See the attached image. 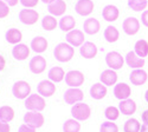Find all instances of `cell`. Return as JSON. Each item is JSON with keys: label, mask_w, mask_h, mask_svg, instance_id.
I'll use <instances>...</instances> for the list:
<instances>
[{"label": "cell", "mask_w": 148, "mask_h": 132, "mask_svg": "<svg viewBox=\"0 0 148 132\" xmlns=\"http://www.w3.org/2000/svg\"><path fill=\"white\" fill-rule=\"evenodd\" d=\"M46 102L44 99L43 95L38 94H31L29 98H26L25 102V107L29 111H36V112H40L45 109Z\"/></svg>", "instance_id": "cell-2"}, {"label": "cell", "mask_w": 148, "mask_h": 132, "mask_svg": "<svg viewBox=\"0 0 148 132\" xmlns=\"http://www.w3.org/2000/svg\"><path fill=\"white\" fill-rule=\"evenodd\" d=\"M147 78H148V76L146 73V71H143L141 68L134 70L130 73V77H129L132 84H134V85H138V86L143 85V84L147 81Z\"/></svg>", "instance_id": "cell-19"}, {"label": "cell", "mask_w": 148, "mask_h": 132, "mask_svg": "<svg viewBox=\"0 0 148 132\" xmlns=\"http://www.w3.org/2000/svg\"><path fill=\"white\" fill-rule=\"evenodd\" d=\"M5 66H6V59H5L1 54H0V72L4 71Z\"/></svg>", "instance_id": "cell-44"}, {"label": "cell", "mask_w": 148, "mask_h": 132, "mask_svg": "<svg viewBox=\"0 0 148 132\" xmlns=\"http://www.w3.org/2000/svg\"><path fill=\"white\" fill-rule=\"evenodd\" d=\"M31 49L25 44H17L13 50H12V56H13L17 60H25L30 56Z\"/></svg>", "instance_id": "cell-16"}, {"label": "cell", "mask_w": 148, "mask_h": 132, "mask_svg": "<svg viewBox=\"0 0 148 132\" xmlns=\"http://www.w3.org/2000/svg\"><path fill=\"white\" fill-rule=\"evenodd\" d=\"M46 65H47L46 59L43 56H36L30 62V70L34 74H40L45 71Z\"/></svg>", "instance_id": "cell-10"}, {"label": "cell", "mask_w": 148, "mask_h": 132, "mask_svg": "<svg viewBox=\"0 0 148 132\" xmlns=\"http://www.w3.org/2000/svg\"><path fill=\"white\" fill-rule=\"evenodd\" d=\"M125 132H140L141 130V124L138 119L132 118L125 123V127H123Z\"/></svg>", "instance_id": "cell-33"}, {"label": "cell", "mask_w": 148, "mask_h": 132, "mask_svg": "<svg viewBox=\"0 0 148 132\" xmlns=\"http://www.w3.org/2000/svg\"><path fill=\"white\" fill-rule=\"evenodd\" d=\"M145 99H146V102L148 103V90H147L146 93H145Z\"/></svg>", "instance_id": "cell-49"}, {"label": "cell", "mask_w": 148, "mask_h": 132, "mask_svg": "<svg viewBox=\"0 0 148 132\" xmlns=\"http://www.w3.org/2000/svg\"><path fill=\"white\" fill-rule=\"evenodd\" d=\"M142 120H143V123L148 124V110H146V111L142 113Z\"/></svg>", "instance_id": "cell-46"}, {"label": "cell", "mask_w": 148, "mask_h": 132, "mask_svg": "<svg viewBox=\"0 0 148 132\" xmlns=\"http://www.w3.org/2000/svg\"><path fill=\"white\" fill-rule=\"evenodd\" d=\"M83 28H84V32L87 34H96L98 31H100L101 26H100V21L95 18H89L84 21L83 24Z\"/></svg>", "instance_id": "cell-23"}, {"label": "cell", "mask_w": 148, "mask_h": 132, "mask_svg": "<svg viewBox=\"0 0 148 132\" xmlns=\"http://www.w3.org/2000/svg\"><path fill=\"white\" fill-rule=\"evenodd\" d=\"M47 40L44 37H36L31 41V49L37 53H43L47 49Z\"/></svg>", "instance_id": "cell-26"}, {"label": "cell", "mask_w": 148, "mask_h": 132, "mask_svg": "<svg viewBox=\"0 0 148 132\" xmlns=\"http://www.w3.org/2000/svg\"><path fill=\"white\" fill-rule=\"evenodd\" d=\"M135 53L143 59L145 57H148V43L143 39L138 40L135 44Z\"/></svg>", "instance_id": "cell-32"}, {"label": "cell", "mask_w": 148, "mask_h": 132, "mask_svg": "<svg viewBox=\"0 0 148 132\" xmlns=\"http://www.w3.org/2000/svg\"><path fill=\"white\" fill-rule=\"evenodd\" d=\"M71 114L73 119H76V120H87L91 114V109L88 104L78 103L72 106Z\"/></svg>", "instance_id": "cell-3"}, {"label": "cell", "mask_w": 148, "mask_h": 132, "mask_svg": "<svg viewBox=\"0 0 148 132\" xmlns=\"http://www.w3.org/2000/svg\"><path fill=\"white\" fill-rule=\"evenodd\" d=\"M106 63L110 67V70L116 71V70L122 68L123 63H125V59H123V57L119 52L113 51V52H109L106 56Z\"/></svg>", "instance_id": "cell-8"}, {"label": "cell", "mask_w": 148, "mask_h": 132, "mask_svg": "<svg viewBox=\"0 0 148 132\" xmlns=\"http://www.w3.org/2000/svg\"><path fill=\"white\" fill-rule=\"evenodd\" d=\"M10 14V6L4 1L0 0V19H5Z\"/></svg>", "instance_id": "cell-39"}, {"label": "cell", "mask_w": 148, "mask_h": 132, "mask_svg": "<svg viewBox=\"0 0 148 132\" xmlns=\"http://www.w3.org/2000/svg\"><path fill=\"white\" fill-rule=\"evenodd\" d=\"M55 58L60 63H68L75 56V49L68 43H59L53 51Z\"/></svg>", "instance_id": "cell-1"}, {"label": "cell", "mask_w": 148, "mask_h": 132, "mask_svg": "<svg viewBox=\"0 0 148 132\" xmlns=\"http://www.w3.org/2000/svg\"><path fill=\"white\" fill-rule=\"evenodd\" d=\"M94 1L92 0H78L77 4H76V12L79 14V16H89L94 11Z\"/></svg>", "instance_id": "cell-13"}, {"label": "cell", "mask_w": 148, "mask_h": 132, "mask_svg": "<svg viewBox=\"0 0 148 132\" xmlns=\"http://www.w3.org/2000/svg\"><path fill=\"white\" fill-rule=\"evenodd\" d=\"M66 11V4L64 0H55L51 4H49V12L51 13V16L59 17L63 16Z\"/></svg>", "instance_id": "cell-17"}, {"label": "cell", "mask_w": 148, "mask_h": 132, "mask_svg": "<svg viewBox=\"0 0 148 132\" xmlns=\"http://www.w3.org/2000/svg\"><path fill=\"white\" fill-rule=\"evenodd\" d=\"M19 19L20 21L24 24V25H34L37 24L39 19V13L37 12L36 9H31V8H25V9H21L20 13H19Z\"/></svg>", "instance_id": "cell-7"}, {"label": "cell", "mask_w": 148, "mask_h": 132, "mask_svg": "<svg viewBox=\"0 0 148 132\" xmlns=\"http://www.w3.org/2000/svg\"><path fill=\"white\" fill-rule=\"evenodd\" d=\"M104 38L108 43H116L120 38V32L115 26H108L104 30Z\"/></svg>", "instance_id": "cell-31"}, {"label": "cell", "mask_w": 148, "mask_h": 132, "mask_svg": "<svg viewBox=\"0 0 148 132\" xmlns=\"http://www.w3.org/2000/svg\"><path fill=\"white\" fill-rule=\"evenodd\" d=\"M119 109L121 111V113L126 114V116H130L134 114L135 111H136V104H135L134 100L132 99H126V100H121Z\"/></svg>", "instance_id": "cell-25"}, {"label": "cell", "mask_w": 148, "mask_h": 132, "mask_svg": "<svg viewBox=\"0 0 148 132\" xmlns=\"http://www.w3.org/2000/svg\"><path fill=\"white\" fill-rule=\"evenodd\" d=\"M59 26H60V30L63 32H70V31H72L73 28H75L76 20L71 16H65V17H63L60 19Z\"/></svg>", "instance_id": "cell-29"}, {"label": "cell", "mask_w": 148, "mask_h": 132, "mask_svg": "<svg viewBox=\"0 0 148 132\" xmlns=\"http://www.w3.org/2000/svg\"><path fill=\"white\" fill-rule=\"evenodd\" d=\"M24 122H25V124H27L34 129H38V127H42L44 125L45 118L40 112L29 111L25 116H24Z\"/></svg>", "instance_id": "cell-6"}, {"label": "cell", "mask_w": 148, "mask_h": 132, "mask_svg": "<svg viewBox=\"0 0 148 132\" xmlns=\"http://www.w3.org/2000/svg\"><path fill=\"white\" fill-rule=\"evenodd\" d=\"M84 33L81 30H72L66 33V41L71 46L79 47L84 44Z\"/></svg>", "instance_id": "cell-11"}, {"label": "cell", "mask_w": 148, "mask_h": 132, "mask_svg": "<svg viewBox=\"0 0 148 132\" xmlns=\"http://www.w3.org/2000/svg\"><path fill=\"white\" fill-rule=\"evenodd\" d=\"M148 5L147 0H128V6L134 11H143Z\"/></svg>", "instance_id": "cell-37"}, {"label": "cell", "mask_w": 148, "mask_h": 132, "mask_svg": "<svg viewBox=\"0 0 148 132\" xmlns=\"http://www.w3.org/2000/svg\"><path fill=\"white\" fill-rule=\"evenodd\" d=\"M141 20H142V24L148 27V11H145L143 13H142V17H141Z\"/></svg>", "instance_id": "cell-43"}, {"label": "cell", "mask_w": 148, "mask_h": 132, "mask_svg": "<svg viewBox=\"0 0 148 132\" xmlns=\"http://www.w3.org/2000/svg\"><path fill=\"white\" fill-rule=\"evenodd\" d=\"M64 78H65V72L59 66H55L49 71V79L53 83H60Z\"/></svg>", "instance_id": "cell-28"}, {"label": "cell", "mask_w": 148, "mask_h": 132, "mask_svg": "<svg viewBox=\"0 0 148 132\" xmlns=\"http://www.w3.org/2000/svg\"><path fill=\"white\" fill-rule=\"evenodd\" d=\"M81 54L83 58H87V59H91L94 57H96L97 54V46L94 43L87 41L84 43L81 46Z\"/></svg>", "instance_id": "cell-24"}, {"label": "cell", "mask_w": 148, "mask_h": 132, "mask_svg": "<svg viewBox=\"0 0 148 132\" xmlns=\"http://www.w3.org/2000/svg\"><path fill=\"white\" fill-rule=\"evenodd\" d=\"M4 1H5L8 6H16V5L20 1V0H4Z\"/></svg>", "instance_id": "cell-45"}, {"label": "cell", "mask_w": 148, "mask_h": 132, "mask_svg": "<svg viewBox=\"0 0 148 132\" xmlns=\"http://www.w3.org/2000/svg\"><path fill=\"white\" fill-rule=\"evenodd\" d=\"M114 94L117 99L126 100V99H129V97H130L132 89L126 83H120V84H116L114 87Z\"/></svg>", "instance_id": "cell-15"}, {"label": "cell", "mask_w": 148, "mask_h": 132, "mask_svg": "<svg viewBox=\"0 0 148 132\" xmlns=\"http://www.w3.org/2000/svg\"><path fill=\"white\" fill-rule=\"evenodd\" d=\"M84 97V93L82 90L77 89V87H70L68 91H65L64 94V100L66 104H71V105H75L76 103L82 102Z\"/></svg>", "instance_id": "cell-9"}, {"label": "cell", "mask_w": 148, "mask_h": 132, "mask_svg": "<svg viewBox=\"0 0 148 132\" xmlns=\"http://www.w3.org/2000/svg\"><path fill=\"white\" fill-rule=\"evenodd\" d=\"M56 92V85L55 83L51 80H43L39 83L38 85V93L40 95H43L44 98H49L51 97L52 94H55Z\"/></svg>", "instance_id": "cell-12"}, {"label": "cell", "mask_w": 148, "mask_h": 132, "mask_svg": "<svg viewBox=\"0 0 148 132\" xmlns=\"http://www.w3.org/2000/svg\"><path fill=\"white\" fill-rule=\"evenodd\" d=\"M42 1H43L44 4H51L52 1H55V0H42Z\"/></svg>", "instance_id": "cell-48"}, {"label": "cell", "mask_w": 148, "mask_h": 132, "mask_svg": "<svg viewBox=\"0 0 148 132\" xmlns=\"http://www.w3.org/2000/svg\"><path fill=\"white\" fill-rule=\"evenodd\" d=\"M139 30H140V22L136 18L130 17L125 19V21H123V31H125L126 34L134 35L139 32Z\"/></svg>", "instance_id": "cell-14"}, {"label": "cell", "mask_w": 148, "mask_h": 132, "mask_svg": "<svg viewBox=\"0 0 148 132\" xmlns=\"http://www.w3.org/2000/svg\"><path fill=\"white\" fill-rule=\"evenodd\" d=\"M11 131V126L5 123V122H0V132H10Z\"/></svg>", "instance_id": "cell-42"}, {"label": "cell", "mask_w": 148, "mask_h": 132, "mask_svg": "<svg viewBox=\"0 0 148 132\" xmlns=\"http://www.w3.org/2000/svg\"><path fill=\"white\" fill-rule=\"evenodd\" d=\"M119 16H120V11L114 5H107L102 11V17L107 21H115L119 19Z\"/></svg>", "instance_id": "cell-21"}, {"label": "cell", "mask_w": 148, "mask_h": 132, "mask_svg": "<svg viewBox=\"0 0 148 132\" xmlns=\"http://www.w3.org/2000/svg\"><path fill=\"white\" fill-rule=\"evenodd\" d=\"M107 87H106V85L104 84H102V83H96V84H94V85L91 86V89H90V94H91V97L94 98V99H96V100H101V99H103L106 95H107Z\"/></svg>", "instance_id": "cell-20"}, {"label": "cell", "mask_w": 148, "mask_h": 132, "mask_svg": "<svg viewBox=\"0 0 148 132\" xmlns=\"http://www.w3.org/2000/svg\"><path fill=\"white\" fill-rule=\"evenodd\" d=\"M58 25V22L56 20V18L53 16H45L43 18V21H42V26L44 30L46 31H52L57 27Z\"/></svg>", "instance_id": "cell-34"}, {"label": "cell", "mask_w": 148, "mask_h": 132, "mask_svg": "<svg viewBox=\"0 0 148 132\" xmlns=\"http://www.w3.org/2000/svg\"><path fill=\"white\" fill-rule=\"evenodd\" d=\"M120 113H121L120 109H117V107H115V106H109V107H107L106 112H104L106 118L109 119L110 122H114V120H116V119H119Z\"/></svg>", "instance_id": "cell-36"}, {"label": "cell", "mask_w": 148, "mask_h": 132, "mask_svg": "<svg viewBox=\"0 0 148 132\" xmlns=\"http://www.w3.org/2000/svg\"><path fill=\"white\" fill-rule=\"evenodd\" d=\"M18 132H36V129L27 124H23V125H20Z\"/></svg>", "instance_id": "cell-41"}, {"label": "cell", "mask_w": 148, "mask_h": 132, "mask_svg": "<svg viewBox=\"0 0 148 132\" xmlns=\"http://www.w3.org/2000/svg\"><path fill=\"white\" fill-rule=\"evenodd\" d=\"M100 79H101V83L104 84L106 86H113L117 81V74L114 70H106L102 72Z\"/></svg>", "instance_id": "cell-22"}, {"label": "cell", "mask_w": 148, "mask_h": 132, "mask_svg": "<svg viewBox=\"0 0 148 132\" xmlns=\"http://www.w3.org/2000/svg\"><path fill=\"white\" fill-rule=\"evenodd\" d=\"M101 132H119V127L113 122H106L101 125Z\"/></svg>", "instance_id": "cell-38"}, {"label": "cell", "mask_w": 148, "mask_h": 132, "mask_svg": "<svg viewBox=\"0 0 148 132\" xmlns=\"http://www.w3.org/2000/svg\"><path fill=\"white\" fill-rule=\"evenodd\" d=\"M14 119V110L11 106L4 105L0 107V122L8 123Z\"/></svg>", "instance_id": "cell-30"}, {"label": "cell", "mask_w": 148, "mask_h": 132, "mask_svg": "<svg viewBox=\"0 0 148 132\" xmlns=\"http://www.w3.org/2000/svg\"><path fill=\"white\" fill-rule=\"evenodd\" d=\"M12 92L13 95L18 99H26L30 97L31 93V85L27 81L24 80H19L17 83H14L13 87H12Z\"/></svg>", "instance_id": "cell-4"}, {"label": "cell", "mask_w": 148, "mask_h": 132, "mask_svg": "<svg viewBox=\"0 0 148 132\" xmlns=\"http://www.w3.org/2000/svg\"><path fill=\"white\" fill-rule=\"evenodd\" d=\"M140 132H148V124L143 123V125L141 126V130H140Z\"/></svg>", "instance_id": "cell-47"}, {"label": "cell", "mask_w": 148, "mask_h": 132, "mask_svg": "<svg viewBox=\"0 0 148 132\" xmlns=\"http://www.w3.org/2000/svg\"><path fill=\"white\" fill-rule=\"evenodd\" d=\"M81 130V124L76 119H68L63 125V131L64 132H79Z\"/></svg>", "instance_id": "cell-35"}, {"label": "cell", "mask_w": 148, "mask_h": 132, "mask_svg": "<svg viewBox=\"0 0 148 132\" xmlns=\"http://www.w3.org/2000/svg\"><path fill=\"white\" fill-rule=\"evenodd\" d=\"M20 3L26 8H33V7H36L37 5H38L39 0H20Z\"/></svg>", "instance_id": "cell-40"}, {"label": "cell", "mask_w": 148, "mask_h": 132, "mask_svg": "<svg viewBox=\"0 0 148 132\" xmlns=\"http://www.w3.org/2000/svg\"><path fill=\"white\" fill-rule=\"evenodd\" d=\"M126 62H127L128 66H130L133 68H141L142 66H145V59L139 57L135 53V51H130L127 53Z\"/></svg>", "instance_id": "cell-18"}, {"label": "cell", "mask_w": 148, "mask_h": 132, "mask_svg": "<svg viewBox=\"0 0 148 132\" xmlns=\"http://www.w3.org/2000/svg\"><path fill=\"white\" fill-rule=\"evenodd\" d=\"M21 39H23V33L18 28H10L6 32V40L8 44L17 45L21 41Z\"/></svg>", "instance_id": "cell-27"}, {"label": "cell", "mask_w": 148, "mask_h": 132, "mask_svg": "<svg viewBox=\"0 0 148 132\" xmlns=\"http://www.w3.org/2000/svg\"><path fill=\"white\" fill-rule=\"evenodd\" d=\"M84 80H85L84 74L81 71H77V70L69 71L65 74V83L70 87H79L81 85H83Z\"/></svg>", "instance_id": "cell-5"}]
</instances>
